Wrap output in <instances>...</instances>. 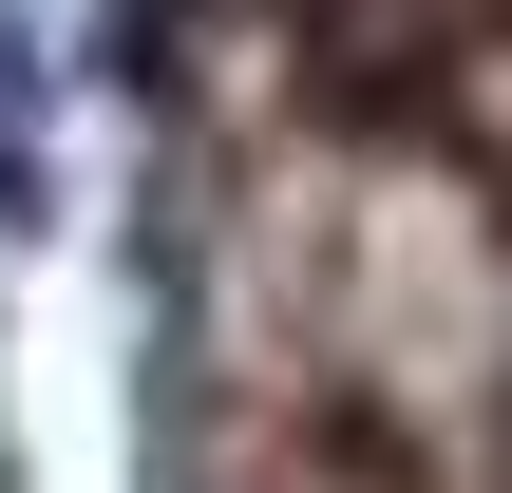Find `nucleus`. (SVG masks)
Returning <instances> with one entry per match:
<instances>
[{"label":"nucleus","instance_id":"1","mask_svg":"<svg viewBox=\"0 0 512 493\" xmlns=\"http://www.w3.org/2000/svg\"><path fill=\"white\" fill-rule=\"evenodd\" d=\"M0 493H19V475H0Z\"/></svg>","mask_w":512,"mask_h":493}]
</instances>
